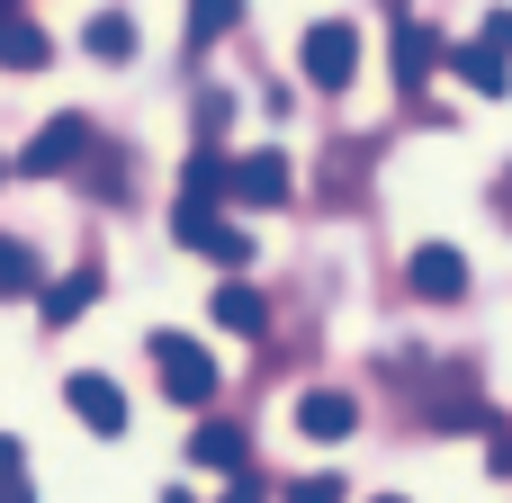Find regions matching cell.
<instances>
[{"label": "cell", "instance_id": "cell-1", "mask_svg": "<svg viewBox=\"0 0 512 503\" xmlns=\"http://www.w3.org/2000/svg\"><path fill=\"white\" fill-rule=\"evenodd\" d=\"M171 234H180L189 252L225 261V270H243V261H252V234H243V225H225V207H216V198H198V189H180V207H171Z\"/></svg>", "mask_w": 512, "mask_h": 503}, {"label": "cell", "instance_id": "cell-2", "mask_svg": "<svg viewBox=\"0 0 512 503\" xmlns=\"http://www.w3.org/2000/svg\"><path fill=\"white\" fill-rule=\"evenodd\" d=\"M297 72H306V90H351V72H360V27H351V18H315L306 45H297Z\"/></svg>", "mask_w": 512, "mask_h": 503}, {"label": "cell", "instance_id": "cell-3", "mask_svg": "<svg viewBox=\"0 0 512 503\" xmlns=\"http://www.w3.org/2000/svg\"><path fill=\"white\" fill-rule=\"evenodd\" d=\"M153 369H162V396H171V405H207V396H216V360H207L189 333H153Z\"/></svg>", "mask_w": 512, "mask_h": 503}, {"label": "cell", "instance_id": "cell-4", "mask_svg": "<svg viewBox=\"0 0 512 503\" xmlns=\"http://www.w3.org/2000/svg\"><path fill=\"white\" fill-rule=\"evenodd\" d=\"M90 153V117H45L27 144H18V162L9 171H27V180H54V171H72Z\"/></svg>", "mask_w": 512, "mask_h": 503}, {"label": "cell", "instance_id": "cell-5", "mask_svg": "<svg viewBox=\"0 0 512 503\" xmlns=\"http://www.w3.org/2000/svg\"><path fill=\"white\" fill-rule=\"evenodd\" d=\"M63 405H72V423H81V432H99V441H117V432H126V396H117L99 369L63 378Z\"/></svg>", "mask_w": 512, "mask_h": 503}, {"label": "cell", "instance_id": "cell-6", "mask_svg": "<svg viewBox=\"0 0 512 503\" xmlns=\"http://www.w3.org/2000/svg\"><path fill=\"white\" fill-rule=\"evenodd\" d=\"M432 63H441V27L432 18H396V99H423Z\"/></svg>", "mask_w": 512, "mask_h": 503}, {"label": "cell", "instance_id": "cell-7", "mask_svg": "<svg viewBox=\"0 0 512 503\" xmlns=\"http://www.w3.org/2000/svg\"><path fill=\"white\" fill-rule=\"evenodd\" d=\"M225 189H234L243 207H288V153H243V162H225Z\"/></svg>", "mask_w": 512, "mask_h": 503}, {"label": "cell", "instance_id": "cell-8", "mask_svg": "<svg viewBox=\"0 0 512 503\" xmlns=\"http://www.w3.org/2000/svg\"><path fill=\"white\" fill-rule=\"evenodd\" d=\"M297 432H306V441H351V432H360V396H342V387L297 396Z\"/></svg>", "mask_w": 512, "mask_h": 503}, {"label": "cell", "instance_id": "cell-9", "mask_svg": "<svg viewBox=\"0 0 512 503\" xmlns=\"http://www.w3.org/2000/svg\"><path fill=\"white\" fill-rule=\"evenodd\" d=\"M405 279H414V297H432V306H450V297H459V288H468V261H459V252H450V243H423V252H414V270H405Z\"/></svg>", "mask_w": 512, "mask_h": 503}, {"label": "cell", "instance_id": "cell-10", "mask_svg": "<svg viewBox=\"0 0 512 503\" xmlns=\"http://www.w3.org/2000/svg\"><path fill=\"white\" fill-rule=\"evenodd\" d=\"M441 63H450L468 90H486V99H504V81H512V54H504V45H441Z\"/></svg>", "mask_w": 512, "mask_h": 503}, {"label": "cell", "instance_id": "cell-11", "mask_svg": "<svg viewBox=\"0 0 512 503\" xmlns=\"http://www.w3.org/2000/svg\"><path fill=\"white\" fill-rule=\"evenodd\" d=\"M45 63H54L45 27H36V18H18V9H0V72H45Z\"/></svg>", "mask_w": 512, "mask_h": 503}, {"label": "cell", "instance_id": "cell-12", "mask_svg": "<svg viewBox=\"0 0 512 503\" xmlns=\"http://www.w3.org/2000/svg\"><path fill=\"white\" fill-rule=\"evenodd\" d=\"M207 315H216V324H225V333H243V342H261V333H270V306H261V297H252V288H243V279H225V288H216V306H207Z\"/></svg>", "mask_w": 512, "mask_h": 503}, {"label": "cell", "instance_id": "cell-13", "mask_svg": "<svg viewBox=\"0 0 512 503\" xmlns=\"http://www.w3.org/2000/svg\"><path fill=\"white\" fill-rule=\"evenodd\" d=\"M36 288H45V261H36V243L0 234V297H36Z\"/></svg>", "mask_w": 512, "mask_h": 503}, {"label": "cell", "instance_id": "cell-14", "mask_svg": "<svg viewBox=\"0 0 512 503\" xmlns=\"http://www.w3.org/2000/svg\"><path fill=\"white\" fill-rule=\"evenodd\" d=\"M99 297V270H72V279H54V288H36V306H45V324H72L81 306Z\"/></svg>", "mask_w": 512, "mask_h": 503}, {"label": "cell", "instance_id": "cell-15", "mask_svg": "<svg viewBox=\"0 0 512 503\" xmlns=\"http://www.w3.org/2000/svg\"><path fill=\"white\" fill-rule=\"evenodd\" d=\"M189 459H198V468H216V477H234V468H243V432H234V423H198Z\"/></svg>", "mask_w": 512, "mask_h": 503}, {"label": "cell", "instance_id": "cell-16", "mask_svg": "<svg viewBox=\"0 0 512 503\" xmlns=\"http://www.w3.org/2000/svg\"><path fill=\"white\" fill-rule=\"evenodd\" d=\"M81 45H90V54H99V63H126V54H135V27H126V18H117V9H99V18H90V27H81Z\"/></svg>", "mask_w": 512, "mask_h": 503}, {"label": "cell", "instance_id": "cell-17", "mask_svg": "<svg viewBox=\"0 0 512 503\" xmlns=\"http://www.w3.org/2000/svg\"><path fill=\"white\" fill-rule=\"evenodd\" d=\"M234 18H243V0H189V45H216Z\"/></svg>", "mask_w": 512, "mask_h": 503}, {"label": "cell", "instance_id": "cell-18", "mask_svg": "<svg viewBox=\"0 0 512 503\" xmlns=\"http://www.w3.org/2000/svg\"><path fill=\"white\" fill-rule=\"evenodd\" d=\"M0 503H36V486H27V450H18V441H0Z\"/></svg>", "mask_w": 512, "mask_h": 503}, {"label": "cell", "instance_id": "cell-19", "mask_svg": "<svg viewBox=\"0 0 512 503\" xmlns=\"http://www.w3.org/2000/svg\"><path fill=\"white\" fill-rule=\"evenodd\" d=\"M288 503H351V486H342V477H297Z\"/></svg>", "mask_w": 512, "mask_h": 503}, {"label": "cell", "instance_id": "cell-20", "mask_svg": "<svg viewBox=\"0 0 512 503\" xmlns=\"http://www.w3.org/2000/svg\"><path fill=\"white\" fill-rule=\"evenodd\" d=\"M432 423H450V432H468V423H477V405H468V396H441V405H432Z\"/></svg>", "mask_w": 512, "mask_h": 503}, {"label": "cell", "instance_id": "cell-21", "mask_svg": "<svg viewBox=\"0 0 512 503\" xmlns=\"http://www.w3.org/2000/svg\"><path fill=\"white\" fill-rule=\"evenodd\" d=\"M216 503H261V486H252V468H234V486H225Z\"/></svg>", "mask_w": 512, "mask_h": 503}, {"label": "cell", "instance_id": "cell-22", "mask_svg": "<svg viewBox=\"0 0 512 503\" xmlns=\"http://www.w3.org/2000/svg\"><path fill=\"white\" fill-rule=\"evenodd\" d=\"M486 45H504V54H512V9H495V18H486Z\"/></svg>", "mask_w": 512, "mask_h": 503}, {"label": "cell", "instance_id": "cell-23", "mask_svg": "<svg viewBox=\"0 0 512 503\" xmlns=\"http://www.w3.org/2000/svg\"><path fill=\"white\" fill-rule=\"evenodd\" d=\"M495 207H504V225H512V171H504V180H495Z\"/></svg>", "mask_w": 512, "mask_h": 503}, {"label": "cell", "instance_id": "cell-24", "mask_svg": "<svg viewBox=\"0 0 512 503\" xmlns=\"http://www.w3.org/2000/svg\"><path fill=\"white\" fill-rule=\"evenodd\" d=\"M0 180H9V162H0Z\"/></svg>", "mask_w": 512, "mask_h": 503}, {"label": "cell", "instance_id": "cell-25", "mask_svg": "<svg viewBox=\"0 0 512 503\" xmlns=\"http://www.w3.org/2000/svg\"><path fill=\"white\" fill-rule=\"evenodd\" d=\"M378 503H396V495H378Z\"/></svg>", "mask_w": 512, "mask_h": 503}, {"label": "cell", "instance_id": "cell-26", "mask_svg": "<svg viewBox=\"0 0 512 503\" xmlns=\"http://www.w3.org/2000/svg\"><path fill=\"white\" fill-rule=\"evenodd\" d=\"M0 9H9V0H0Z\"/></svg>", "mask_w": 512, "mask_h": 503}]
</instances>
